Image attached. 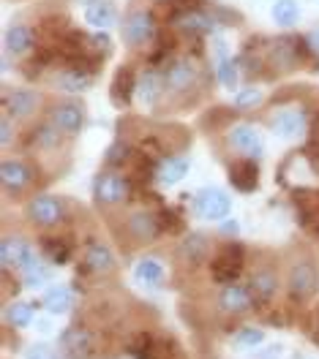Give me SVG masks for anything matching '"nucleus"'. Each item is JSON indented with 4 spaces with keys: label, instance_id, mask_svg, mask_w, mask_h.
<instances>
[{
    "label": "nucleus",
    "instance_id": "1",
    "mask_svg": "<svg viewBox=\"0 0 319 359\" xmlns=\"http://www.w3.org/2000/svg\"><path fill=\"white\" fill-rule=\"evenodd\" d=\"M120 39L129 49H145L156 39V20L145 8H131L120 22Z\"/></svg>",
    "mask_w": 319,
    "mask_h": 359
},
{
    "label": "nucleus",
    "instance_id": "2",
    "mask_svg": "<svg viewBox=\"0 0 319 359\" xmlns=\"http://www.w3.org/2000/svg\"><path fill=\"white\" fill-rule=\"evenodd\" d=\"M287 292L295 302H308L319 292V269L311 259H297L287 269Z\"/></svg>",
    "mask_w": 319,
    "mask_h": 359
},
{
    "label": "nucleus",
    "instance_id": "3",
    "mask_svg": "<svg viewBox=\"0 0 319 359\" xmlns=\"http://www.w3.org/2000/svg\"><path fill=\"white\" fill-rule=\"evenodd\" d=\"M25 218L30 221L33 226H39V229H52V226L63 224V218H66V204L60 202L58 196H33L27 207H25Z\"/></svg>",
    "mask_w": 319,
    "mask_h": 359
},
{
    "label": "nucleus",
    "instance_id": "4",
    "mask_svg": "<svg viewBox=\"0 0 319 359\" xmlns=\"http://www.w3.org/2000/svg\"><path fill=\"white\" fill-rule=\"evenodd\" d=\"M85 120H88V114H85V107L79 101H58L49 107V123L69 139L82 134Z\"/></svg>",
    "mask_w": 319,
    "mask_h": 359
},
{
    "label": "nucleus",
    "instance_id": "5",
    "mask_svg": "<svg viewBox=\"0 0 319 359\" xmlns=\"http://www.w3.org/2000/svg\"><path fill=\"white\" fill-rule=\"evenodd\" d=\"M93 194H96V202L101 207H120V204L129 202V194H131V185L129 180L117 172H101L96 177L93 185Z\"/></svg>",
    "mask_w": 319,
    "mask_h": 359
},
{
    "label": "nucleus",
    "instance_id": "6",
    "mask_svg": "<svg viewBox=\"0 0 319 359\" xmlns=\"http://www.w3.org/2000/svg\"><path fill=\"white\" fill-rule=\"evenodd\" d=\"M197 79H200L197 60L183 55V57H175L169 63L167 74H164V88H167V93H172V95H183V93H188V90L197 85Z\"/></svg>",
    "mask_w": 319,
    "mask_h": 359
},
{
    "label": "nucleus",
    "instance_id": "7",
    "mask_svg": "<svg viewBox=\"0 0 319 359\" xmlns=\"http://www.w3.org/2000/svg\"><path fill=\"white\" fill-rule=\"evenodd\" d=\"M36 250L33 245L25 240L22 234H6L3 243H0V262H3V269H17L22 272L30 262H36Z\"/></svg>",
    "mask_w": 319,
    "mask_h": 359
},
{
    "label": "nucleus",
    "instance_id": "8",
    "mask_svg": "<svg viewBox=\"0 0 319 359\" xmlns=\"http://www.w3.org/2000/svg\"><path fill=\"white\" fill-rule=\"evenodd\" d=\"M33 169L27 166V161L22 158H6L3 166H0V182H3V191L8 196H22L25 191L33 185Z\"/></svg>",
    "mask_w": 319,
    "mask_h": 359
},
{
    "label": "nucleus",
    "instance_id": "9",
    "mask_svg": "<svg viewBox=\"0 0 319 359\" xmlns=\"http://www.w3.org/2000/svg\"><path fill=\"white\" fill-rule=\"evenodd\" d=\"M41 107V95L27 88H8L3 93V112L14 120H30Z\"/></svg>",
    "mask_w": 319,
    "mask_h": 359
},
{
    "label": "nucleus",
    "instance_id": "10",
    "mask_svg": "<svg viewBox=\"0 0 319 359\" xmlns=\"http://www.w3.org/2000/svg\"><path fill=\"white\" fill-rule=\"evenodd\" d=\"M161 234V226L156 221L153 212L148 210H134L129 218H126V237L134 243V245H148L153 243Z\"/></svg>",
    "mask_w": 319,
    "mask_h": 359
},
{
    "label": "nucleus",
    "instance_id": "11",
    "mask_svg": "<svg viewBox=\"0 0 319 359\" xmlns=\"http://www.w3.org/2000/svg\"><path fill=\"white\" fill-rule=\"evenodd\" d=\"M194 207L205 221H224L232 210V202L221 188H202L194 196Z\"/></svg>",
    "mask_w": 319,
    "mask_h": 359
},
{
    "label": "nucleus",
    "instance_id": "12",
    "mask_svg": "<svg viewBox=\"0 0 319 359\" xmlns=\"http://www.w3.org/2000/svg\"><path fill=\"white\" fill-rule=\"evenodd\" d=\"M60 348L69 359H93L96 351V337L91 330H82V327H69L63 335H60Z\"/></svg>",
    "mask_w": 319,
    "mask_h": 359
},
{
    "label": "nucleus",
    "instance_id": "13",
    "mask_svg": "<svg viewBox=\"0 0 319 359\" xmlns=\"http://www.w3.org/2000/svg\"><path fill=\"white\" fill-rule=\"evenodd\" d=\"M227 139H229V147L237 150V153H243L246 158H256L262 153V134H259V128L251 126V123H237V126H232Z\"/></svg>",
    "mask_w": 319,
    "mask_h": 359
},
{
    "label": "nucleus",
    "instance_id": "14",
    "mask_svg": "<svg viewBox=\"0 0 319 359\" xmlns=\"http://www.w3.org/2000/svg\"><path fill=\"white\" fill-rule=\"evenodd\" d=\"M254 294L249 286H237V283H227L221 294H219V308L229 316H243L254 308Z\"/></svg>",
    "mask_w": 319,
    "mask_h": 359
},
{
    "label": "nucleus",
    "instance_id": "15",
    "mask_svg": "<svg viewBox=\"0 0 319 359\" xmlns=\"http://www.w3.org/2000/svg\"><path fill=\"white\" fill-rule=\"evenodd\" d=\"M249 289H251V294H254V302H256V305H268V302H273V297L278 294V275L268 267L256 269V272L251 275Z\"/></svg>",
    "mask_w": 319,
    "mask_h": 359
},
{
    "label": "nucleus",
    "instance_id": "16",
    "mask_svg": "<svg viewBox=\"0 0 319 359\" xmlns=\"http://www.w3.org/2000/svg\"><path fill=\"white\" fill-rule=\"evenodd\" d=\"M85 269L93 272V275H101V278L112 275L115 269H117L115 253L107 245H101V243H93V245H88V250H85Z\"/></svg>",
    "mask_w": 319,
    "mask_h": 359
},
{
    "label": "nucleus",
    "instance_id": "17",
    "mask_svg": "<svg viewBox=\"0 0 319 359\" xmlns=\"http://www.w3.org/2000/svg\"><path fill=\"white\" fill-rule=\"evenodd\" d=\"M3 49L8 57H25L33 49V30L27 25H11L3 36Z\"/></svg>",
    "mask_w": 319,
    "mask_h": 359
},
{
    "label": "nucleus",
    "instance_id": "18",
    "mask_svg": "<svg viewBox=\"0 0 319 359\" xmlns=\"http://www.w3.org/2000/svg\"><path fill=\"white\" fill-rule=\"evenodd\" d=\"M207 253H210V240H207L205 234H188L185 240L181 243L178 248V256H181L183 264H188V267H197V264H202L207 259Z\"/></svg>",
    "mask_w": 319,
    "mask_h": 359
},
{
    "label": "nucleus",
    "instance_id": "19",
    "mask_svg": "<svg viewBox=\"0 0 319 359\" xmlns=\"http://www.w3.org/2000/svg\"><path fill=\"white\" fill-rule=\"evenodd\" d=\"M229 182L237 188V191H254L256 182H259V166L254 158H243V161H235L229 166Z\"/></svg>",
    "mask_w": 319,
    "mask_h": 359
},
{
    "label": "nucleus",
    "instance_id": "20",
    "mask_svg": "<svg viewBox=\"0 0 319 359\" xmlns=\"http://www.w3.org/2000/svg\"><path fill=\"white\" fill-rule=\"evenodd\" d=\"M85 22L96 30H110L117 25V8L110 0H93L85 6Z\"/></svg>",
    "mask_w": 319,
    "mask_h": 359
},
{
    "label": "nucleus",
    "instance_id": "21",
    "mask_svg": "<svg viewBox=\"0 0 319 359\" xmlns=\"http://www.w3.org/2000/svg\"><path fill=\"white\" fill-rule=\"evenodd\" d=\"M303 112L300 109H281V112L273 114V120H271V128H273L278 136H284V139H295V136L303 134Z\"/></svg>",
    "mask_w": 319,
    "mask_h": 359
},
{
    "label": "nucleus",
    "instance_id": "22",
    "mask_svg": "<svg viewBox=\"0 0 319 359\" xmlns=\"http://www.w3.org/2000/svg\"><path fill=\"white\" fill-rule=\"evenodd\" d=\"M237 272H240V256H235V248H227V250L213 262V278L227 286V283H235Z\"/></svg>",
    "mask_w": 319,
    "mask_h": 359
},
{
    "label": "nucleus",
    "instance_id": "23",
    "mask_svg": "<svg viewBox=\"0 0 319 359\" xmlns=\"http://www.w3.org/2000/svg\"><path fill=\"white\" fill-rule=\"evenodd\" d=\"M134 278L145 286H161L164 280V262L159 256H142L134 267Z\"/></svg>",
    "mask_w": 319,
    "mask_h": 359
},
{
    "label": "nucleus",
    "instance_id": "24",
    "mask_svg": "<svg viewBox=\"0 0 319 359\" xmlns=\"http://www.w3.org/2000/svg\"><path fill=\"white\" fill-rule=\"evenodd\" d=\"M137 98H139V104L142 107H153L156 101H159V95L164 93V82H161V76L159 74H153V71H145L142 76H139V82H137Z\"/></svg>",
    "mask_w": 319,
    "mask_h": 359
},
{
    "label": "nucleus",
    "instance_id": "25",
    "mask_svg": "<svg viewBox=\"0 0 319 359\" xmlns=\"http://www.w3.org/2000/svg\"><path fill=\"white\" fill-rule=\"evenodd\" d=\"M44 308L52 316L69 313L71 308H74V292H71L69 286H52L44 294Z\"/></svg>",
    "mask_w": 319,
    "mask_h": 359
},
{
    "label": "nucleus",
    "instance_id": "26",
    "mask_svg": "<svg viewBox=\"0 0 319 359\" xmlns=\"http://www.w3.org/2000/svg\"><path fill=\"white\" fill-rule=\"evenodd\" d=\"M185 175H188V161L185 158H167L156 169V180L161 185H178Z\"/></svg>",
    "mask_w": 319,
    "mask_h": 359
},
{
    "label": "nucleus",
    "instance_id": "27",
    "mask_svg": "<svg viewBox=\"0 0 319 359\" xmlns=\"http://www.w3.org/2000/svg\"><path fill=\"white\" fill-rule=\"evenodd\" d=\"M271 17L278 27H292L300 20V6H297V0H275Z\"/></svg>",
    "mask_w": 319,
    "mask_h": 359
},
{
    "label": "nucleus",
    "instance_id": "28",
    "mask_svg": "<svg viewBox=\"0 0 319 359\" xmlns=\"http://www.w3.org/2000/svg\"><path fill=\"white\" fill-rule=\"evenodd\" d=\"M216 49H219V82L227 90H237V71H235V63L227 57V44L224 41H216Z\"/></svg>",
    "mask_w": 319,
    "mask_h": 359
},
{
    "label": "nucleus",
    "instance_id": "29",
    "mask_svg": "<svg viewBox=\"0 0 319 359\" xmlns=\"http://www.w3.org/2000/svg\"><path fill=\"white\" fill-rule=\"evenodd\" d=\"M58 85L63 93H71V95H77V93H85V90L93 85V79L88 74H79V71H63L60 76H58Z\"/></svg>",
    "mask_w": 319,
    "mask_h": 359
},
{
    "label": "nucleus",
    "instance_id": "30",
    "mask_svg": "<svg viewBox=\"0 0 319 359\" xmlns=\"http://www.w3.org/2000/svg\"><path fill=\"white\" fill-rule=\"evenodd\" d=\"M6 321L11 324V327H27L30 321H33V305L30 302H11L8 308H6Z\"/></svg>",
    "mask_w": 319,
    "mask_h": 359
},
{
    "label": "nucleus",
    "instance_id": "31",
    "mask_svg": "<svg viewBox=\"0 0 319 359\" xmlns=\"http://www.w3.org/2000/svg\"><path fill=\"white\" fill-rule=\"evenodd\" d=\"M22 280L27 289H39V286H44L46 280H49V269L36 259V262H30V264L22 269Z\"/></svg>",
    "mask_w": 319,
    "mask_h": 359
},
{
    "label": "nucleus",
    "instance_id": "32",
    "mask_svg": "<svg viewBox=\"0 0 319 359\" xmlns=\"http://www.w3.org/2000/svg\"><path fill=\"white\" fill-rule=\"evenodd\" d=\"M60 131L52 126V123H44V126H39L36 128V134H33V142L41 147V150H55L58 144H60Z\"/></svg>",
    "mask_w": 319,
    "mask_h": 359
},
{
    "label": "nucleus",
    "instance_id": "33",
    "mask_svg": "<svg viewBox=\"0 0 319 359\" xmlns=\"http://www.w3.org/2000/svg\"><path fill=\"white\" fill-rule=\"evenodd\" d=\"M178 27L181 30H185V33H205V30H210L213 27V22L207 20L205 14H183L181 20H178Z\"/></svg>",
    "mask_w": 319,
    "mask_h": 359
},
{
    "label": "nucleus",
    "instance_id": "34",
    "mask_svg": "<svg viewBox=\"0 0 319 359\" xmlns=\"http://www.w3.org/2000/svg\"><path fill=\"white\" fill-rule=\"evenodd\" d=\"M259 104H262V90L254 88V85L235 93V107H237V109H254V107H259Z\"/></svg>",
    "mask_w": 319,
    "mask_h": 359
},
{
    "label": "nucleus",
    "instance_id": "35",
    "mask_svg": "<svg viewBox=\"0 0 319 359\" xmlns=\"http://www.w3.org/2000/svg\"><path fill=\"white\" fill-rule=\"evenodd\" d=\"M265 340V332L262 330H254V327H243L237 335H235V343L237 346H259Z\"/></svg>",
    "mask_w": 319,
    "mask_h": 359
},
{
    "label": "nucleus",
    "instance_id": "36",
    "mask_svg": "<svg viewBox=\"0 0 319 359\" xmlns=\"http://www.w3.org/2000/svg\"><path fill=\"white\" fill-rule=\"evenodd\" d=\"M11 142H14V117H8L3 112V120H0V144H3V150H8Z\"/></svg>",
    "mask_w": 319,
    "mask_h": 359
},
{
    "label": "nucleus",
    "instance_id": "37",
    "mask_svg": "<svg viewBox=\"0 0 319 359\" xmlns=\"http://www.w3.org/2000/svg\"><path fill=\"white\" fill-rule=\"evenodd\" d=\"M25 359H58V357H55V354H52L46 346H33V348L27 351V357H25Z\"/></svg>",
    "mask_w": 319,
    "mask_h": 359
},
{
    "label": "nucleus",
    "instance_id": "38",
    "mask_svg": "<svg viewBox=\"0 0 319 359\" xmlns=\"http://www.w3.org/2000/svg\"><path fill=\"white\" fill-rule=\"evenodd\" d=\"M306 44H308V49H311L314 55H319V30H311V33H308Z\"/></svg>",
    "mask_w": 319,
    "mask_h": 359
},
{
    "label": "nucleus",
    "instance_id": "39",
    "mask_svg": "<svg viewBox=\"0 0 319 359\" xmlns=\"http://www.w3.org/2000/svg\"><path fill=\"white\" fill-rule=\"evenodd\" d=\"M221 231H224V234H237V231H240V226L235 224V221H227V224L221 226Z\"/></svg>",
    "mask_w": 319,
    "mask_h": 359
}]
</instances>
